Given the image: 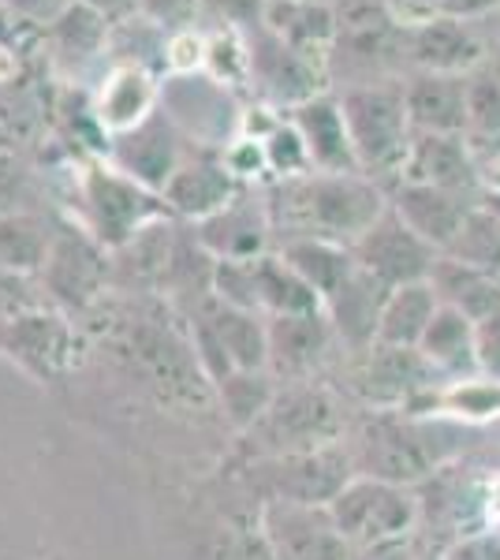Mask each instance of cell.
<instances>
[{
  "label": "cell",
  "mask_w": 500,
  "mask_h": 560,
  "mask_svg": "<svg viewBox=\"0 0 500 560\" xmlns=\"http://www.w3.org/2000/svg\"><path fill=\"white\" fill-rule=\"evenodd\" d=\"M277 247L288 240H329L354 247L362 232L388 210V191L362 173H306L269 184Z\"/></svg>",
  "instance_id": "6da1fadb"
},
{
  "label": "cell",
  "mask_w": 500,
  "mask_h": 560,
  "mask_svg": "<svg viewBox=\"0 0 500 560\" xmlns=\"http://www.w3.org/2000/svg\"><path fill=\"white\" fill-rule=\"evenodd\" d=\"M456 438L460 427H452L449 415L426 419L411 411H367L351 422L344 445L359 478H381L415 490L460 453Z\"/></svg>",
  "instance_id": "7a4b0ae2"
},
{
  "label": "cell",
  "mask_w": 500,
  "mask_h": 560,
  "mask_svg": "<svg viewBox=\"0 0 500 560\" xmlns=\"http://www.w3.org/2000/svg\"><path fill=\"white\" fill-rule=\"evenodd\" d=\"M351 422L344 393L325 377L280 385L266 415L251 430L235 433V459L317 453V448L340 445Z\"/></svg>",
  "instance_id": "3957f363"
},
{
  "label": "cell",
  "mask_w": 500,
  "mask_h": 560,
  "mask_svg": "<svg viewBox=\"0 0 500 560\" xmlns=\"http://www.w3.org/2000/svg\"><path fill=\"white\" fill-rule=\"evenodd\" d=\"M75 198L79 217H71V221L83 224L105 250L127 247L150 224L172 217L165 195L150 191L147 184L127 176L105 153H90L83 165L75 168Z\"/></svg>",
  "instance_id": "277c9868"
},
{
  "label": "cell",
  "mask_w": 500,
  "mask_h": 560,
  "mask_svg": "<svg viewBox=\"0 0 500 560\" xmlns=\"http://www.w3.org/2000/svg\"><path fill=\"white\" fill-rule=\"evenodd\" d=\"M354 478L348 445H329L317 453L266 456V459H232L229 482L251 501V509L266 504H311L329 509L333 497Z\"/></svg>",
  "instance_id": "5b68a950"
},
{
  "label": "cell",
  "mask_w": 500,
  "mask_h": 560,
  "mask_svg": "<svg viewBox=\"0 0 500 560\" xmlns=\"http://www.w3.org/2000/svg\"><path fill=\"white\" fill-rule=\"evenodd\" d=\"M336 97H340L344 120H348L359 173L377 179L388 191V187L404 176L407 153H411V142H415V128H411V116H407V102H404V79L348 86Z\"/></svg>",
  "instance_id": "8992f818"
},
{
  "label": "cell",
  "mask_w": 500,
  "mask_h": 560,
  "mask_svg": "<svg viewBox=\"0 0 500 560\" xmlns=\"http://www.w3.org/2000/svg\"><path fill=\"white\" fill-rule=\"evenodd\" d=\"M0 355L15 370H23L31 382L60 385L86 366L90 332L79 325V318L57 306H38L0 329Z\"/></svg>",
  "instance_id": "52a82bcc"
},
{
  "label": "cell",
  "mask_w": 500,
  "mask_h": 560,
  "mask_svg": "<svg viewBox=\"0 0 500 560\" xmlns=\"http://www.w3.org/2000/svg\"><path fill=\"white\" fill-rule=\"evenodd\" d=\"M38 284L57 311L86 318L97 303L113 295V250H105L83 224L57 221V236L45 255Z\"/></svg>",
  "instance_id": "ba28073f"
},
{
  "label": "cell",
  "mask_w": 500,
  "mask_h": 560,
  "mask_svg": "<svg viewBox=\"0 0 500 560\" xmlns=\"http://www.w3.org/2000/svg\"><path fill=\"white\" fill-rule=\"evenodd\" d=\"M441 377L418 355V348L374 345L344 355V393L367 411H418L422 400H438Z\"/></svg>",
  "instance_id": "9c48e42d"
},
{
  "label": "cell",
  "mask_w": 500,
  "mask_h": 560,
  "mask_svg": "<svg viewBox=\"0 0 500 560\" xmlns=\"http://www.w3.org/2000/svg\"><path fill=\"white\" fill-rule=\"evenodd\" d=\"M329 516L344 541L351 546V553H362V549H374L411 535L418 527V516H422V501L415 497L411 486L354 475L333 497Z\"/></svg>",
  "instance_id": "30bf717a"
},
{
  "label": "cell",
  "mask_w": 500,
  "mask_h": 560,
  "mask_svg": "<svg viewBox=\"0 0 500 560\" xmlns=\"http://www.w3.org/2000/svg\"><path fill=\"white\" fill-rule=\"evenodd\" d=\"M161 113L198 150H224L243 131V113L235 90L217 83L206 71L161 79Z\"/></svg>",
  "instance_id": "8fae6325"
},
{
  "label": "cell",
  "mask_w": 500,
  "mask_h": 560,
  "mask_svg": "<svg viewBox=\"0 0 500 560\" xmlns=\"http://www.w3.org/2000/svg\"><path fill=\"white\" fill-rule=\"evenodd\" d=\"M190 232L213 261H247L269 255L272 243H277L269 191L266 187H243L221 213L190 224Z\"/></svg>",
  "instance_id": "7c38bea8"
},
{
  "label": "cell",
  "mask_w": 500,
  "mask_h": 560,
  "mask_svg": "<svg viewBox=\"0 0 500 560\" xmlns=\"http://www.w3.org/2000/svg\"><path fill=\"white\" fill-rule=\"evenodd\" d=\"M351 255L370 277H377L381 284L399 288V284L430 280L441 250L430 247L418 232L407 229V224L393 213V206H388V210L362 232V240L351 247Z\"/></svg>",
  "instance_id": "4fadbf2b"
},
{
  "label": "cell",
  "mask_w": 500,
  "mask_h": 560,
  "mask_svg": "<svg viewBox=\"0 0 500 560\" xmlns=\"http://www.w3.org/2000/svg\"><path fill=\"white\" fill-rule=\"evenodd\" d=\"M336 351H340V340L325 311L269 318V374L280 385L317 382L329 370Z\"/></svg>",
  "instance_id": "5bb4252c"
},
{
  "label": "cell",
  "mask_w": 500,
  "mask_h": 560,
  "mask_svg": "<svg viewBox=\"0 0 500 560\" xmlns=\"http://www.w3.org/2000/svg\"><path fill=\"white\" fill-rule=\"evenodd\" d=\"M258 527L277 560H354L351 546L336 530L329 509L311 504H266Z\"/></svg>",
  "instance_id": "9a60e30c"
},
{
  "label": "cell",
  "mask_w": 500,
  "mask_h": 560,
  "mask_svg": "<svg viewBox=\"0 0 500 560\" xmlns=\"http://www.w3.org/2000/svg\"><path fill=\"white\" fill-rule=\"evenodd\" d=\"M161 108V79L153 68L142 65H108L97 86L90 90V113L97 131L108 142L142 128Z\"/></svg>",
  "instance_id": "2e32d148"
},
{
  "label": "cell",
  "mask_w": 500,
  "mask_h": 560,
  "mask_svg": "<svg viewBox=\"0 0 500 560\" xmlns=\"http://www.w3.org/2000/svg\"><path fill=\"white\" fill-rule=\"evenodd\" d=\"M190 150L195 147H190L176 124L158 108L142 128L108 142L105 158L113 161L116 168H124L127 176H135L139 184H147L150 191L161 195L168 187V179L176 176V168L187 161Z\"/></svg>",
  "instance_id": "e0dca14e"
},
{
  "label": "cell",
  "mask_w": 500,
  "mask_h": 560,
  "mask_svg": "<svg viewBox=\"0 0 500 560\" xmlns=\"http://www.w3.org/2000/svg\"><path fill=\"white\" fill-rule=\"evenodd\" d=\"M240 191H243V184L229 173L221 150L195 147L161 195H165V206L176 221L198 224V221H206V217L221 213Z\"/></svg>",
  "instance_id": "ac0fdd59"
},
{
  "label": "cell",
  "mask_w": 500,
  "mask_h": 560,
  "mask_svg": "<svg viewBox=\"0 0 500 560\" xmlns=\"http://www.w3.org/2000/svg\"><path fill=\"white\" fill-rule=\"evenodd\" d=\"M478 202H481L478 195L444 191V187L415 184V179H396V184L388 187V206H393V213L407 229L430 243V247H438L441 255L449 250V243L456 240V232L463 229V221H467Z\"/></svg>",
  "instance_id": "d6986e66"
},
{
  "label": "cell",
  "mask_w": 500,
  "mask_h": 560,
  "mask_svg": "<svg viewBox=\"0 0 500 560\" xmlns=\"http://www.w3.org/2000/svg\"><path fill=\"white\" fill-rule=\"evenodd\" d=\"M388 292L393 288L381 284L377 277H370L362 266H354V273L325 300V318H329L344 355H354V351H367L377 345V325Z\"/></svg>",
  "instance_id": "ffe728a7"
},
{
  "label": "cell",
  "mask_w": 500,
  "mask_h": 560,
  "mask_svg": "<svg viewBox=\"0 0 500 560\" xmlns=\"http://www.w3.org/2000/svg\"><path fill=\"white\" fill-rule=\"evenodd\" d=\"M399 179H415V184H430L444 187V191H463L478 198L486 191L467 135H415Z\"/></svg>",
  "instance_id": "44dd1931"
},
{
  "label": "cell",
  "mask_w": 500,
  "mask_h": 560,
  "mask_svg": "<svg viewBox=\"0 0 500 560\" xmlns=\"http://www.w3.org/2000/svg\"><path fill=\"white\" fill-rule=\"evenodd\" d=\"M404 102L415 135H467V75L411 71L404 79Z\"/></svg>",
  "instance_id": "7402d4cb"
},
{
  "label": "cell",
  "mask_w": 500,
  "mask_h": 560,
  "mask_svg": "<svg viewBox=\"0 0 500 560\" xmlns=\"http://www.w3.org/2000/svg\"><path fill=\"white\" fill-rule=\"evenodd\" d=\"M404 52L411 57L415 71H449V75H467L481 60V45L456 15H430L404 26Z\"/></svg>",
  "instance_id": "603a6c76"
},
{
  "label": "cell",
  "mask_w": 500,
  "mask_h": 560,
  "mask_svg": "<svg viewBox=\"0 0 500 560\" xmlns=\"http://www.w3.org/2000/svg\"><path fill=\"white\" fill-rule=\"evenodd\" d=\"M288 120L303 135V147L311 153L314 173H359L348 120H344V108L336 94H317L314 102L292 108Z\"/></svg>",
  "instance_id": "cb8c5ba5"
},
{
  "label": "cell",
  "mask_w": 500,
  "mask_h": 560,
  "mask_svg": "<svg viewBox=\"0 0 500 560\" xmlns=\"http://www.w3.org/2000/svg\"><path fill=\"white\" fill-rule=\"evenodd\" d=\"M45 42H49L53 65L71 75H83L86 68L113 57V23L75 0L57 23L45 26Z\"/></svg>",
  "instance_id": "d4e9b609"
},
{
  "label": "cell",
  "mask_w": 500,
  "mask_h": 560,
  "mask_svg": "<svg viewBox=\"0 0 500 560\" xmlns=\"http://www.w3.org/2000/svg\"><path fill=\"white\" fill-rule=\"evenodd\" d=\"M261 31H269L272 38H280L299 52L329 60V49L336 42L333 0H266Z\"/></svg>",
  "instance_id": "484cf974"
},
{
  "label": "cell",
  "mask_w": 500,
  "mask_h": 560,
  "mask_svg": "<svg viewBox=\"0 0 500 560\" xmlns=\"http://www.w3.org/2000/svg\"><path fill=\"white\" fill-rule=\"evenodd\" d=\"M475 329L478 322H470L467 314H460L456 306H438L430 329H426L418 355L433 366V374L441 382H463V377L478 374V351H475Z\"/></svg>",
  "instance_id": "4316f807"
},
{
  "label": "cell",
  "mask_w": 500,
  "mask_h": 560,
  "mask_svg": "<svg viewBox=\"0 0 500 560\" xmlns=\"http://www.w3.org/2000/svg\"><path fill=\"white\" fill-rule=\"evenodd\" d=\"M438 292H433L430 280H418V284H399L388 292L385 311H381L377 325V345L388 348H418L430 329L433 314H438Z\"/></svg>",
  "instance_id": "83f0119b"
},
{
  "label": "cell",
  "mask_w": 500,
  "mask_h": 560,
  "mask_svg": "<svg viewBox=\"0 0 500 560\" xmlns=\"http://www.w3.org/2000/svg\"><path fill=\"white\" fill-rule=\"evenodd\" d=\"M430 284L444 306H456L470 322H486L500 314V277L493 273H481V269H470L463 261L441 255L430 273Z\"/></svg>",
  "instance_id": "f1b7e54d"
},
{
  "label": "cell",
  "mask_w": 500,
  "mask_h": 560,
  "mask_svg": "<svg viewBox=\"0 0 500 560\" xmlns=\"http://www.w3.org/2000/svg\"><path fill=\"white\" fill-rule=\"evenodd\" d=\"M57 236V221L45 213H0V269L38 277Z\"/></svg>",
  "instance_id": "f546056e"
},
{
  "label": "cell",
  "mask_w": 500,
  "mask_h": 560,
  "mask_svg": "<svg viewBox=\"0 0 500 560\" xmlns=\"http://www.w3.org/2000/svg\"><path fill=\"white\" fill-rule=\"evenodd\" d=\"M277 250L284 255L288 266L322 295V303L329 300L336 288L354 273V266H359L351 247H340V243H329V240H288V243H280Z\"/></svg>",
  "instance_id": "4dcf8cb0"
},
{
  "label": "cell",
  "mask_w": 500,
  "mask_h": 560,
  "mask_svg": "<svg viewBox=\"0 0 500 560\" xmlns=\"http://www.w3.org/2000/svg\"><path fill=\"white\" fill-rule=\"evenodd\" d=\"M277 388L280 382L269 370H232L229 377H221V382L213 385V400H217L221 419L232 427V433H243L266 415Z\"/></svg>",
  "instance_id": "1f68e13d"
},
{
  "label": "cell",
  "mask_w": 500,
  "mask_h": 560,
  "mask_svg": "<svg viewBox=\"0 0 500 560\" xmlns=\"http://www.w3.org/2000/svg\"><path fill=\"white\" fill-rule=\"evenodd\" d=\"M444 258L463 261V266H470V269H481V273L500 277V224L481 202L470 210L467 221H463V229L456 232V240L449 243Z\"/></svg>",
  "instance_id": "d6a6232c"
},
{
  "label": "cell",
  "mask_w": 500,
  "mask_h": 560,
  "mask_svg": "<svg viewBox=\"0 0 500 560\" xmlns=\"http://www.w3.org/2000/svg\"><path fill=\"white\" fill-rule=\"evenodd\" d=\"M438 415H449V419H463L467 422H486V419H500V382H489V377H463V382H449L438 396Z\"/></svg>",
  "instance_id": "836d02e7"
},
{
  "label": "cell",
  "mask_w": 500,
  "mask_h": 560,
  "mask_svg": "<svg viewBox=\"0 0 500 560\" xmlns=\"http://www.w3.org/2000/svg\"><path fill=\"white\" fill-rule=\"evenodd\" d=\"M254 139H261V147H266L272 184H284V179H299V176L314 173L311 153L303 147V135L295 131V124L288 120V116H277V120L261 135H254Z\"/></svg>",
  "instance_id": "e575fe53"
},
{
  "label": "cell",
  "mask_w": 500,
  "mask_h": 560,
  "mask_svg": "<svg viewBox=\"0 0 500 560\" xmlns=\"http://www.w3.org/2000/svg\"><path fill=\"white\" fill-rule=\"evenodd\" d=\"M500 142V79L467 75V142L481 150V142Z\"/></svg>",
  "instance_id": "d590c367"
},
{
  "label": "cell",
  "mask_w": 500,
  "mask_h": 560,
  "mask_svg": "<svg viewBox=\"0 0 500 560\" xmlns=\"http://www.w3.org/2000/svg\"><path fill=\"white\" fill-rule=\"evenodd\" d=\"M206 560H277L266 535L258 527V512L247 516H224L221 535L213 538Z\"/></svg>",
  "instance_id": "8d00e7d4"
},
{
  "label": "cell",
  "mask_w": 500,
  "mask_h": 560,
  "mask_svg": "<svg viewBox=\"0 0 500 560\" xmlns=\"http://www.w3.org/2000/svg\"><path fill=\"white\" fill-rule=\"evenodd\" d=\"M38 306H53L45 300L38 277H23V273H8L0 269V329H8L15 318L38 311Z\"/></svg>",
  "instance_id": "74e56055"
},
{
  "label": "cell",
  "mask_w": 500,
  "mask_h": 560,
  "mask_svg": "<svg viewBox=\"0 0 500 560\" xmlns=\"http://www.w3.org/2000/svg\"><path fill=\"white\" fill-rule=\"evenodd\" d=\"M206 71V26L172 31L165 42V75H195Z\"/></svg>",
  "instance_id": "f35d334b"
},
{
  "label": "cell",
  "mask_w": 500,
  "mask_h": 560,
  "mask_svg": "<svg viewBox=\"0 0 500 560\" xmlns=\"http://www.w3.org/2000/svg\"><path fill=\"white\" fill-rule=\"evenodd\" d=\"M266 15V0H202V23L224 31L254 34Z\"/></svg>",
  "instance_id": "ab89813d"
},
{
  "label": "cell",
  "mask_w": 500,
  "mask_h": 560,
  "mask_svg": "<svg viewBox=\"0 0 500 560\" xmlns=\"http://www.w3.org/2000/svg\"><path fill=\"white\" fill-rule=\"evenodd\" d=\"M139 15L172 34L184 26H202V0H139Z\"/></svg>",
  "instance_id": "60d3db41"
},
{
  "label": "cell",
  "mask_w": 500,
  "mask_h": 560,
  "mask_svg": "<svg viewBox=\"0 0 500 560\" xmlns=\"http://www.w3.org/2000/svg\"><path fill=\"white\" fill-rule=\"evenodd\" d=\"M75 0H0V8L8 12V20L26 23V26H53Z\"/></svg>",
  "instance_id": "b9f144b4"
},
{
  "label": "cell",
  "mask_w": 500,
  "mask_h": 560,
  "mask_svg": "<svg viewBox=\"0 0 500 560\" xmlns=\"http://www.w3.org/2000/svg\"><path fill=\"white\" fill-rule=\"evenodd\" d=\"M444 560H500V527L467 530L444 549Z\"/></svg>",
  "instance_id": "7bdbcfd3"
},
{
  "label": "cell",
  "mask_w": 500,
  "mask_h": 560,
  "mask_svg": "<svg viewBox=\"0 0 500 560\" xmlns=\"http://www.w3.org/2000/svg\"><path fill=\"white\" fill-rule=\"evenodd\" d=\"M475 351H478V374L489 377V382H500V314L478 322Z\"/></svg>",
  "instance_id": "ee69618b"
},
{
  "label": "cell",
  "mask_w": 500,
  "mask_h": 560,
  "mask_svg": "<svg viewBox=\"0 0 500 560\" xmlns=\"http://www.w3.org/2000/svg\"><path fill=\"white\" fill-rule=\"evenodd\" d=\"M79 4L102 12L108 23H124V20H135V15H139V0H79Z\"/></svg>",
  "instance_id": "f6af8a7d"
},
{
  "label": "cell",
  "mask_w": 500,
  "mask_h": 560,
  "mask_svg": "<svg viewBox=\"0 0 500 560\" xmlns=\"http://www.w3.org/2000/svg\"><path fill=\"white\" fill-rule=\"evenodd\" d=\"M15 71H20V60H15V52L0 42V83H12Z\"/></svg>",
  "instance_id": "bcb514c9"
},
{
  "label": "cell",
  "mask_w": 500,
  "mask_h": 560,
  "mask_svg": "<svg viewBox=\"0 0 500 560\" xmlns=\"http://www.w3.org/2000/svg\"><path fill=\"white\" fill-rule=\"evenodd\" d=\"M481 206H486V210L493 213L497 224H500V187H497V191H481Z\"/></svg>",
  "instance_id": "7dc6e473"
}]
</instances>
